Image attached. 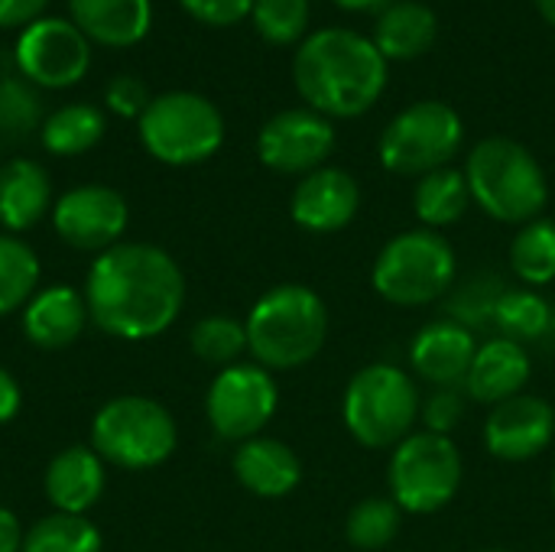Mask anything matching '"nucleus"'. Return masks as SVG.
<instances>
[{
	"instance_id": "79ce46f5",
	"label": "nucleus",
	"mask_w": 555,
	"mask_h": 552,
	"mask_svg": "<svg viewBox=\"0 0 555 552\" xmlns=\"http://www.w3.org/2000/svg\"><path fill=\"white\" fill-rule=\"evenodd\" d=\"M537 7H540V13H543V20L555 26V0H537Z\"/></svg>"
},
{
	"instance_id": "393cba45",
	"label": "nucleus",
	"mask_w": 555,
	"mask_h": 552,
	"mask_svg": "<svg viewBox=\"0 0 555 552\" xmlns=\"http://www.w3.org/2000/svg\"><path fill=\"white\" fill-rule=\"evenodd\" d=\"M472 205V189L465 179V169L442 166L429 176H423L413 189V211L423 228L439 231L465 218Z\"/></svg>"
},
{
	"instance_id": "cd10ccee",
	"label": "nucleus",
	"mask_w": 555,
	"mask_h": 552,
	"mask_svg": "<svg viewBox=\"0 0 555 552\" xmlns=\"http://www.w3.org/2000/svg\"><path fill=\"white\" fill-rule=\"evenodd\" d=\"M39 290V257L36 251L16 238L0 234V316L23 309Z\"/></svg>"
},
{
	"instance_id": "1a4fd4ad",
	"label": "nucleus",
	"mask_w": 555,
	"mask_h": 552,
	"mask_svg": "<svg viewBox=\"0 0 555 552\" xmlns=\"http://www.w3.org/2000/svg\"><path fill=\"white\" fill-rule=\"evenodd\" d=\"M462 452L449 436L413 433L393 452L387 465V488L403 514H439L462 488Z\"/></svg>"
},
{
	"instance_id": "412c9836",
	"label": "nucleus",
	"mask_w": 555,
	"mask_h": 552,
	"mask_svg": "<svg viewBox=\"0 0 555 552\" xmlns=\"http://www.w3.org/2000/svg\"><path fill=\"white\" fill-rule=\"evenodd\" d=\"M104 459L91 446H68L62 449L46 468V498L59 514H81L91 511L104 495Z\"/></svg>"
},
{
	"instance_id": "bb28decb",
	"label": "nucleus",
	"mask_w": 555,
	"mask_h": 552,
	"mask_svg": "<svg viewBox=\"0 0 555 552\" xmlns=\"http://www.w3.org/2000/svg\"><path fill=\"white\" fill-rule=\"evenodd\" d=\"M511 270L520 283L530 290L550 286L555 280V221L537 218L520 224V231L511 241Z\"/></svg>"
},
{
	"instance_id": "a19ab883",
	"label": "nucleus",
	"mask_w": 555,
	"mask_h": 552,
	"mask_svg": "<svg viewBox=\"0 0 555 552\" xmlns=\"http://www.w3.org/2000/svg\"><path fill=\"white\" fill-rule=\"evenodd\" d=\"M341 10H358V13H364V10H377L384 0H335Z\"/></svg>"
},
{
	"instance_id": "7ed1b4c3",
	"label": "nucleus",
	"mask_w": 555,
	"mask_h": 552,
	"mask_svg": "<svg viewBox=\"0 0 555 552\" xmlns=\"http://www.w3.org/2000/svg\"><path fill=\"white\" fill-rule=\"evenodd\" d=\"M247 351L260 368L296 371L319 358L328 338V309L312 286L280 283L247 312Z\"/></svg>"
},
{
	"instance_id": "2eb2a0df",
	"label": "nucleus",
	"mask_w": 555,
	"mask_h": 552,
	"mask_svg": "<svg viewBox=\"0 0 555 552\" xmlns=\"http://www.w3.org/2000/svg\"><path fill=\"white\" fill-rule=\"evenodd\" d=\"M555 439V410L550 400L517 394L491 407L485 420V446L501 462H530Z\"/></svg>"
},
{
	"instance_id": "a18cd8bd",
	"label": "nucleus",
	"mask_w": 555,
	"mask_h": 552,
	"mask_svg": "<svg viewBox=\"0 0 555 552\" xmlns=\"http://www.w3.org/2000/svg\"><path fill=\"white\" fill-rule=\"evenodd\" d=\"M0 81H3V75H0Z\"/></svg>"
},
{
	"instance_id": "f8f14e48",
	"label": "nucleus",
	"mask_w": 555,
	"mask_h": 552,
	"mask_svg": "<svg viewBox=\"0 0 555 552\" xmlns=\"http://www.w3.org/2000/svg\"><path fill=\"white\" fill-rule=\"evenodd\" d=\"M16 68L36 88H72L91 65L88 36L62 16H39L23 26L13 46Z\"/></svg>"
},
{
	"instance_id": "37998d69",
	"label": "nucleus",
	"mask_w": 555,
	"mask_h": 552,
	"mask_svg": "<svg viewBox=\"0 0 555 552\" xmlns=\"http://www.w3.org/2000/svg\"><path fill=\"white\" fill-rule=\"evenodd\" d=\"M553 501H555V475H553Z\"/></svg>"
},
{
	"instance_id": "49530a36",
	"label": "nucleus",
	"mask_w": 555,
	"mask_h": 552,
	"mask_svg": "<svg viewBox=\"0 0 555 552\" xmlns=\"http://www.w3.org/2000/svg\"><path fill=\"white\" fill-rule=\"evenodd\" d=\"M553 552H555V550H553Z\"/></svg>"
},
{
	"instance_id": "e433bc0d",
	"label": "nucleus",
	"mask_w": 555,
	"mask_h": 552,
	"mask_svg": "<svg viewBox=\"0 0 555 552\" xmlns=\"http://www.w3.org/2000/svg\"><path fill=\"white\" fill-rule=\"evenodd\" d=\"M179 3L189 16H195L205 26H234L254 10V0H179Z\"/></svg>"
},
{
	"instance_id": "c9c22d12",
	"label": "nucleus",
	"mask_w": 555,
	"mask_h": 552,
	"mask_svg": "<svg viewBox=\"0 0 555 552\" xmlns=\"http://www.w3.org/2000/svg\"><path fill=\"white\" fill-rule=\"evenodd\" d=\"M104 101H107V107L114 111V114H120V117H137L140 120V114L150 107V91H146V85L137 78V75H117V78H111V85H107V91H104Z\"/></svg>"
},
{
	"instance_id": "473e14b6",
	"label": "nucleus",
	"mask_w": 555,
	"mask_h": 552,
	"mask_svg": "<svg viewBox=\"0 0 555 552\" xmlns=\"http://www.w3.org/2000/svg\"><path fill=\"white\" fill-rule=\"evenodd\" d=\"M42 98L36 85L26 78H3L0 81V137L23 140L33 130H42Z\"/></svg>"
},
{
	"instance_id": "ea45409f",
	"label": "nucleus",
	"mask_w": 555,
	"mask_h": 552,
	"mask_svg": "<svg viewBox=\"0 0 555 552\" xmlns=\"http://www.w3.org/2000/svg\"><path fill=\"white\" fill-rule=\"evenodd\" d=\"M23 524L13 511L0 508V552H23Z\"/></svg>"
},
{
	"instance_id": "a878e982",
	"label": "nucleus",
	"mask_w": 555,
	"mask_h": 552,
	"mask_svg": "<svg viewBox=\"0 0 555 552\" xmlns=\"http://www.w3.org/2000/svg\"><path fill=\"white\" fill-rule=\"evenodd\" d=\"M107 130L104 114L94 104H65L42 120V146L55 156H78L101 143Z\"/></svg>"
},
{
	"instance_id": "c756f323",
	"label": "nucleus",
	"mask_w": 555,
	"mask_h": 552,
	"mask_svg": "<svg viewBox=\"0 0 555 552\" xmlns=\"http://www.w3.org/2000/svg\"><path fill=\"white\" fill-rule=\"evenodd\" d=\"M101 547L104 540L88 517L59 511L36 521L23 537V552H101Z\"/></svg>"
},
{
	"instance_id": "c03bdc74",
	"label": "nucleus",
	"mask_w": 555,
	"mask_h": 552,
	"mask_svg": "<svg viewBox=\"0 0 555 552\" xmlns=\"http://www.w3.org/2000/svg\"><path fill=\"white\" fill-rule=\"evenodd\" d=\"M485 552H504V550H485Z\"/></svg>"
},
{
	"instance_id": "5701e85b",
	"label": "nucleus",
	"mask_w": 555,
	"mask_h": 552,
	"mask_svg": "<svg viewBox=\"0 0 555 552\" xmlns=\"http://www.w3.org/2000/svg\"><path fill=\"white\" fill-rule=\"evenodd\" d=\"M52 202V179L36 159H10L0 166V224L7 234L36 228Z\"/></svg>"
},
{
	"instance_id": "58836bf2",
	"label": "nucleus",
	"mask_w": 555,
	"mask_h": 552,
	"mask_svg": "<svg viewBox=\"0 0 555 552\" xmlns=\"http://www.w3.org/2000/svg\"><path fill=\"white\" fill-rule=\"evenodd\" d=\"M20 407H23V390H20V384H16V377H13L7 368H0V426L10 423V420L20 413Z\"/></svg>"
},
{
	"instance_id": "72a5a7b5",
	"label": "nucleus",
	"mask_w": 555,
	"mask_h": 552,
	"mask_svg": "<svg viewBox=\"0 0 555 552\" xmlns=\"http://www.w3.org/2000/svg\"><path fill=\"white\" fill-rule=\"evenodd\" d=\"M250 20L270 46H289L309 26V0H254Z\"/></svg>"
},
{
	"instance_id": "ddd939ff",
	"label": "nucleus",
	"mask_w": 555,
	"mask_h": 552,
	"mask_svg": "<svg viewBox=\"0 0 555 552\" xmlns=\"http://www.w3.org/2000/svg\"><path fill=\"white\" fill-rule=\"evenodd\" d=\"M335 150V127L312 107H289L270 117L257 137V156L280 176H309Z\"/></svg>"
},
{
	"instance_id": "423d86ee",
	"label": "nucleus",
	"mask_w": 555,
	"mask_h": 552,
	"mask_svg": "<svg viewBox=\"0 0 555 552\" xmlns=\"http://www.w3.org/2000/svg\"><path fill=\"white\" fill-rule=\"evenodd\" d=\"M459 273V257L449 238L429 228L403 231L390 238L371 270V283L380 299L400 309H420L442 299Z\"/></svg>"
},
{
	"instance_id": "6ab92c4d",
	"label": "nucleus",
	"mask_w": 555,
	"mask_h": 552,
	"mask_svg": "<svg viewBox=\"0 0 555 552\" xmlns=\"http://www.w3.org/2000/svg\"><path fill=\"white\" fill-rule=\"evenodd\" d=\"M231 468H234V478L241 482V488L263 501H280V498L293 495L302 482L299 455L286 442L267 439V436L241 442L234 449Z\"/></svg>"
},
{
	"instance_id": "9b49d317",
	"label": "nucleus",
	"mask_w": 555,
	"mask_h": 552,
	"mask_svg": "<svg viewBox=\"0 0 555 552\" xmlns=\"http://www.w3.org/2000/svg\"><path fill=\"white\" fill-rule=\"evenodd\" d=\"M280 407L276 381L267 368L254 364H231L218 371V377L208 387L205 413L211 429L228 442H247L263 433V426L273 420Z\"/></svg>"
},
{
	"instance_id": "20e7f679",
	"label": "nucleus",
	"mask_w": 555,
	"mask_h": 552,
	"mask_svg": "<svg viewBox=\"0 0 555 552\" xmlns=\"http://www.w3.org/2000/svg\"><path fill=\"white\" fill-rule=\"evenodd\" d=\"M472 202L501 224L537 221L550 202V182L537 156L511 137H485L465 163Z\"/></svg>"
},
{
	"instance_id": "dca6fc26",
	"label": "nucleus",
	"mask_w": 555,
	"mask_h": 552,
	"mask_svg": "<svg viewBox=\"0 0 555 552\" xmlns=\"http://www.w3.org/2000/svg\"><path fill=\"white\" fill-rule=\"evenodd\" d=\"M358 208H361V185L351 172L338 166H322L302 176L289 198L293 221L312 234H335L348 228Z\"/></svg>"
},
{
	"instance_id": "c85d7f7f",
	"label": "nucleus",
	"mask_w": 555,
	"mask_h": 552,
	"mask_svg": "<svg viewBox=\"0 0 555 552\" xmlns=\"http://www.w3.org/2000/svg\"><path fill=\"white\" fill-rule=\"evenodd\" d=\"M403 527V511L393 504V498H364L348 511L345 521V540L358 552L387 550Z\"/></svg>"
},
{
	"instance_id": "f03ea898",
	"label": "nucleus",
	"mask_w": 555,
	"mask_h": 552,
	"mask_svg": "<svg viewBox=\"0 0 555 552\" xmlns=\"http://www.w3.org/2000/svg\"><path fill=\"white\" fill-rule=\"evenodd\" d=\"M293 81L302 101L322 117H361L387 88V59L374 39L328 26L299 42Z\"/></svg>"
},
{
	"instance_id": "4be33fe9",
	"label": "nucleus",
	"mask_w": 555,
	"mask_h": 552,
	"mask_svg": "<svg viewBox=\"0 0 555 552\" xmlns=\"http://www.w3.org/2000/svg\"><path fill=\"white\" fill-rule=\"evenodd\" d=\"M72 23L101 46H137L153 23L150 0H68Z\"/></svg>"
},
{
	"instance_id": "2f4dec72",
	"label": "nucleus",
	"mask_w": 555,
	"mask_h": 552,
	"mask_svg": "<svg viewBox=\"0 0 555 552\" xmlns=\"http://www.w3.org/2000/svg\"><path fill=\"white\" fill-rule=\"evenodd\" d=\"M189 345L198 361L224 371L247 351V325L234 316H205L192 325Z\"/></svg>"
},
{
	"instance_id": "a211bd4d",
	"label": "nucleus",
	"mask_w": 555,
	"mask_h": 552,
	"mask_svg": "<svg viewBox=\"0 0 555 552\" xmlns=\"http://www.w3.org/2000/svg\"><path fill=\"white\" fill-rule=\"evenodd\" d=\"M530 374H533V361H530L527 345L501 335V338L478 345V355L465 377V394L485 407H498L524 394L530 384Z\"/></svg>"
},
{
	"instance_id": "aec40b11",
	"label": "nucleus",
	"mask_w": 555,
	"mask_h": 552,
	"mask_svg": "<svg viewBox=\"0 0 555 552\" xmlns=\"http://www.w3.org/2000/svg\"><path fill=\"white\" fill-rule=\"evenodd\" d=\"M88 325L85 296L65 283L36 290V296L23 306V332L42 351L68 348Z\"/></svg>"
},
{
	"instance_id": "9d476101",
	"label": "nucleus",
	"mask_w": 555,
	"mask_h": 552,
	"mask_svg": "<svg viewBox=\"0 0 555 552\" xmlns=\"http://www.w3.org/2000/svg\"><path fill=\"white\" fill-rule=\"evenodd\" d=\"M462 140L465 127L455 107L446 101H416L384 127L377 153L387 172L423 179L442 166H452Z\"/></svg>"
},
{
	"instance_id": "f704fd0d",
	"label": "nucleus",
	"mask_w": 555,
	"mask_h": 552,
	"mask_svg": "<svg viewBox=\"0 0 555 552\" xmlns=\"http://www.w3.org/2000/svg\"><path fill=\"white\" fill-rule=\"evenodd\" d=\"M420 420L426 423V433L449 436L465 420V397L459 394V387H436L423 400Z\"/></svg>"
},
{
	"instance_id": "4c0bfd02",
	"label": "nucleus",
	"mask_w": 555,
	"mask_h": 552,
	"mask_svg": "<svg viewBox=\"0 0 555 552\" xmlns=\"http://www.w3.org/2000/svg\"><path fill=\"white\" fill-rule=\"evenodd\" d=\"M49 0H0V29L29 26L46 13Z\"/></svg>"
},
{
	"instance_id": "7c9ffc66",
	"label": "nucleus",
	"mask_w": 555,
	"mask_h": 552,
	"mask_svg": "<svg viewBox=\"0 0 555 552\" xmlns=\"http://www.w3.org/2000/svg\"><path fill=\"white\" fill-rule=\"evenodd\" d=\"M494 322L504 329V338L514 342H537L553 325V306L533 290H511L501 293L494 303Z\"/></svg>"
},
{
	"instance_id": "39448f33",
	"label": "nucleus",
	"mask_w": 555,
	"mask_h": 552,
	"mask_svg": "<svg viewBox=\"0 0 555 552\" xmlns=\"http://www.w3.org/2000/svg\"><path fill=\"white\" fill-rule=\"evenodd\" d=\"M423 397L416 381L397 364L361 368L341 397V420L364 449H397L420 423Z\"/></svg>"
},
{
	"instance_id": "6e6552de",
	"label": "nucleus",
	"mask_w": 555,
	"mask_h": 552,
	"mask_svg": "<svg viewBox=\"0 0 555 552\" xmlns=\"http://www.w3.org/2000/svg\"><path fill=\"white\" fill-rule=\"evenodd\" d=\"M140 143L166 166H195L221 150L224 117L195 91H166L140 114Z\"/></svg>"
},
{
	"instance_id": "f3484780",
	"label": "nucleus",
	"mask_w": 555,
	"mask_h": 552,
	"mask_svg": "<svg viewBox=\"0 0 555 552\" xmlns=\"http://www.w3.org/2000/svg\"><path fill=\"white\" fill-rule=\"evenodd\" d=\"M475 355V332L459 319H436L423 325L410 345V364L416 377L433 387H465Z\"/></svg>"
},
{
	"instance_id": "b1692460",
	"label": "nucleus",
	"mask_w": 555,
	"mask_h": 552,
	"mask_svg": "<svg viewBox=\"0 0 555 552\" xmlns=\"http://www.w3.org/2000/svg\"><path fill=\"white\" fill-rule=\"evenodd\" d=\"M439 33L436 13L426 3L416 0H400L390 3L374 26V46L380 49L384 59H416L433 49Z\"/></svg>"
},
{
	"instance_id": "4468645a",
	"label": "nucleus",
	"mask_w": 555,
	"mask_h": 552,
	"mask_svg": "<svg viewBox=\"0 0 555 552\" xmlns=\"http://www.w3.org/2000/svg\"><path fill=\"white\" fill-rule=\"evenodd\" d=\"M127 198L111 189V185H78L68 189L55 205H52V228L55 234L88 254H104L114 244H120L127 231Z\"/></svg>"
},
{
	"instance_id": "0eeeda50",
	"label": "nucleus",
	"mask_w": 555,
	"mask_h": 552,
	"mask_svg": "<svg viewBox=\"0 0 555 552\" xmlns=\"http://www.w3.org/2000/svg\"><path fill=\"white\" fill-rule=\"evenodd\" d=\"M179 446L172 413L140 394L107 400L91 423V449L117 468L146 472L163 465Z\"/></svg>"
},
{
	"instance_id": "f257e3e1",
	"label": "nucleus",
	"mask_w": 555,
	"mask_h": 552,
	"mask_svg": "<svg viewBox=\"0 0 555 552\" xmlns=\"http://www.w3.org/2000/svg\"><path fill=\"white\" fill-rule=\"evenodd\" d=\"M85 306L104 335L146 342L179 319L185 277L163 247L120 241L94 257L85 277Z\"/></svg>"
}]
</instances>
